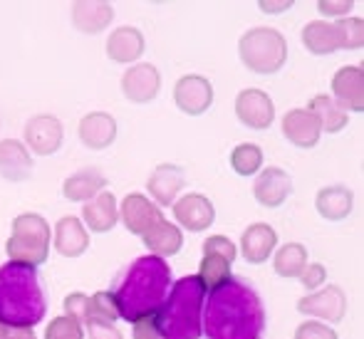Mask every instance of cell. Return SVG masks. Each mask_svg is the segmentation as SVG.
<instances>
[{
    "instance_id": "cell-36",
    "label": "cell",
    "mask_w": 364,
    "mask_h": 339,
    "mask_svg": "<svg viewBox=\"0 0 364 339\" xmlns=\"http://www.w3.org/2000/svg\"><path fill=\"white\" fill-rule=\"evenodd\" d=\"M297 280H300V285L305 287V290L317 292L320 287H325V282H327V268L322 263H307L305 270L297 275Z\"/></svg>"
},
{
    "instance_id": "cell-30",
    "label": "cell",
    "mask_w": 364,
    "mask_h": 339,
    "mask_svg": "<svg viewBox=\"0 0 364 339\" xmlns=\"http://www.w3.org/2000/svg\"><path fill=\"white\" fill-rule=\"evenodd\" d=\"M307 265V248L302 243H285L280 248H275L273 253V270L280 277H297Z\"/></svg>"
},
{
    "instance_id": "cell-41",
    "label": "cell",
    "mask_w": 364,
    "mask_h": 339,
    "mask_svg": "<svg viewBox=\"0 0 364 339\" xmlns=\"http://www.w3.org/2000/svg\"><path fill=\"white\" fill-rule=\"evenodd\" d=\"M355 3L352 0H320L317 3V10H320L325 18H347V13H352Z\"/></svg>"
},
{
    "instance_id": "cell-31",
    "label": "cell",
    "mask_w": 364,
    "mask_h": 339,
    "mask_svg": "<svg viewBox=\"0 0 364 339\" xmlns=\"http://www.w3.org/2000/svg\"><path fill=\"white\" fill-rule=\"evenodd\" d=\"M230 260H225L223 255H216V253H203V260L201 265H198V280H201L203 290L211 292L216 290L218 285H223V282H228L230 277Z\"/></svg>"
},
{
    "instance_id": "cell-23",
    "label": "cell",
    "mask_w": 364,
    "mask_h": 339,
    "mask_svg": "<svg viewBox=\"0 0 364 339\" xmlns=\"http://www.w3.org/2000/svg\"><path fill=\"white\" fill-rule=\"evenodd\" d=\"M90 248V230L85 228L80 218L65 215L55 225V250L63 258H80Z\"/></svg>"
},
{
    "instance_id": "cell-16",
    "label": "cell",
    "mask_w": 364,
    "mask_h": 339,
    "mask_svg": "<svg viewBox=\"0 0 364 339\" xmlns=\"http://www.w3.org/2000/svg\"><path fill=\"white\" fill-rule=\"evenodd\" d=\"M278 248V230L270 223H253L243 230L240 235V255L245 263L250 265H263L270 255Z\"/></svg>"
},
{
    "instance_id": "cell-19",
    "label": "cell",
    "mask_w": 364,
    "mask_h": 339,
    "mask_svg": "<svg viewBox=\"0 0 364 339\" xmlns=\"http://www.w3.org/2000/svg\"><path fill=\"white\" fill-rule=\"evenodd\" d=\"M80 141L92 151H105L117 141V119L107 112H90L80 119Z\"/></svg>"
},
{
    "instance_id": "cell-42",
    "label": "cell",
    "mask_w": 364,
    "mask_h": 339,
    "mask_svg": "<svg viewBox=\"0 0 364 339\" xmlns=\"http://www.w3.org/2000/svg\"><path fill=\"white\" fill-rule=\"evenodd\" d=\"M132 325H134V332H132L134 339H161L156 325H154V317H144V320H136Z\"/></svg>"
},
{
    "instance_id": "cell-18",
    "label": "cell",
    "mask_w": 364,
    "mask_h": 339,
    "mask_svg": "<svg viewBox=\"0 0 364 339\" xmlns=\"http://www.w3.org/2000/svg\"><path fill=\"white\" fill-rule=\"evenodd\" d=\"M82 223L92 233H109L119 223V205L112 191H100L92 201L82 205Z\"/></svg>"
},
{
    "instance_id": "cell-39",
    "label": "cell",
    "mask_w": 364,
    "mask_h": 339,
    "mask_svg": "<svg viewBox=\"0 0 364 339\" xmlns=\"http://www.w3.org/2000/svg\"><path fill=\"white\" fill-rule=\"evenodd\" d=\"M203 253H216V255H223L225 260H230L233 263L235 258H238V248H235V243L230 238H225V235H211V238L203 240Z\"/></svg>"
},
{
    "instance_id": "cell-9",
    "label": "cell",
    "mask_w": 364,
    "mask_h": 339,
    "mask_svg": "<svg viewBox=\"0 0 364 339\" xmlns=\"http://www.w3.org/2000/svg\"><path fill=\"white\" fill-rule=\"evenodd\" d=\"M235 117L243 127L253 131H265L270 129L275 119V104L270 99V95H265L263 90H240L235 97Z\"/></svg>"
},
{
    "instance_id": "cell-35",
    "label": "cell",
    "mask_w": 364,
    "mask_h": 339,
    "mask_svg": "<svg viewBox=\"0 0 364 339\" xmlns=\"http://www.w3.org/2000/svg\"><path fill=\"white\" fill-rule=\"evenodd\" d=\"M45 339H85V327L68 315L55 317L45 330Z\"/></svg>"
},
{
    "instance_id": "cell-24",
    "label": "cell",
    "mask_w": 364,
    "mask_h": 339,
    "mask_svg": "<svg viewBox=\"0 0 364 339\" xmlns=\"http://www.w3.org/2000/svg\"><path fill=\"white\" fill-rule=\"evenodd\" d=\"M283 136L297 149H312L317 146L322 131L317 119L307 109H290L283 117Z\"/></svg>"
},
{
    "instance_id": "cell-27",
    "label": "cell",
    "mask_w": 364,
    "mask_h": 339,
    "mask_svg": "<svg viewBox=\"0 0 364 339\" xmlns=\"http://www.w3.org/2000/svg\"><path fill=\"white\" fill-rule=\"evenodd\" d=\"M107 188V176L97 168H82L65 178L63 183V196L73 203H87L97 196L100 191Z\"/></svg>"
},
{
    "instance_id": "cell-12",
    "label": "cell",
    "mask_w": 364,
    "mask_h": 339,
    "mask_svg": "<svg viewBox=\"0 0 364 339\" xmlns=\"http://www.w3.org/2000/svg\"><path fill=\"white\" fill-rule=\"evenodd\" d=\"M332 99L345 112H364V70L360 65H345L332 77Z\"/></svg>"
},
{
    "instance_id": "cell-26",
    "label": "cell",
    "mask_w": 364,
    "mask_h": 339,
    "mask_svg": "<svg viewBox=\"0 0 364 339\" xmlns=\"http://www.w3.org/2000/svg\"><path fill=\"white\" fill-rule=\"evenodd\" d=\"M315 208L330 223L345 220L352 213V208H355V193L347 186H325L317 191Z\"/></svg>"
},
{
    "instance_id": "cell-14",
    "label": "cell",
    "mask_w": 364,
    "mask_h": 339,
    "mask_svg": "<svg viewBox=\"0 0 364 339\" xmlns=\"http://www.w3.org/2000/svg\"><path fill=\"white\" fill-rule=\"evenodd\" d=\"M119 220L132 235H144L151 225L164 220V213L144 193H129L119 205Z\"/></svg>"
},
{
    "instance_id": "cell-33",
    "label": "cell",
    "mask_w": 364,
    "mask_h": 339,
    "mask_svg": "<svg viewBox=\"0 0 364 339\" xmlns=\"http://www.w3.org/2000/svg\"><path fill=\"white\" fill-rule=\"evenodd\" d=\"M332 25H335L340 50H360L362 48V43H364V20L362 18L347 15V18H340Z\"/></svg>"
},
{
    "instance_id": "cell-3",
    "label": "cell",
    "mask_w": 364,
    "mask_h": 339,
    "mask_svg": "<svg viewBox=\"0 0 364 339\" xmlns=\"http://www.w3.org/2000/svg\"><path fill=\"white\" fill-rule=\"evenodd\" d=\"M48 302L38 268L8 260L0 265V325L10 330H33L45 320Z\"/></svg>"
},
{
    "instance_id": "cell-7",
    "label": "cell",
    "mask_w": 364,
    "mask_h": 339,
    "mask_svg": "<svg viewBox=\"0 0 364 339\" xmlns=\"http://www.w3.org/2000/svg\"><path fill=\"white\" fill-rule=\"evenodd\" d=\"M297 312L325 325H340L347 315V295L340 285H325L297 300Z\"/></svg>"
},
{
    "instance_id": "cell-38",
    "label": "cell",
    "mask_w": 364,
    "mask_h": 339,
    "mask_svg": "<svg viewBox=\"0 0 364 339\" xmlns=\"http://www.w3.org/2000/svg\"><path fill=\"white\" fill-rule=\"evenodd\" d=\"M63 307H65V315L73 317L80 325H85L87 312H90V295H85V292H73V295L65 297Z\"/></svg>"
},
{
    "instance_id": "cell-40",
    "label": "cell",
    "mask_w": 364,
    "mask_h": 339,
    "mask_svg": "<svg viewBox=\"0 0 364 339\" xmlns=\"http://www.w3.org/2000/svg\"><path fill=\"white\" fill-rule=\"evenodd\" d=\"M85 335L90 339H124L122 330H117L109 322H85Z\"/></svg>"
},
{
    "instance_id": "cell-13",
    "label": "cell",
    "mask_w": 364,
    "mask_h": 339,
    "mask_svg": "<svg viewBox=\"0 0 364 339\" xmlns=\"http://www.w3.org/2000/svg\"><path fill=\"white\" fill-rule=\"evenodd\" d=\"M161 90V75L151 63L132 65L122 77V92L134 104H149L159 97Z\"/></svg>"
},
{
    "instance_id": "cell-10",
    "label": "cell",
    "mask_w": 364,
    "mask_h": 339,
    "mask_svg": "<svg viewBox=\"0 0 364 339\" xmlns=\"http://www.w3.org/2000/svg\"><path fill=\"white\" fill-rule=\"evenodd\" d=\"M173 208V218H176L178 228L191 230V233H203L213 225L216 220V205L211 203V198L203 193H186V196L176 198Z\"/></svg>"
},
{
    "instance_id": "cell-21",
    "label": "cell",
    "mask_w": 364,
    "mask_h": 339,
    "mask_svg": "<svg viewBox=\"0 0 364 339\" xmlns=\"http://www.w3.org/2000/svg\"><path fill=\"white\" fill-rule=\"evenodd\" d=\"M144 35H141L139 28L122 25V28L112 30L109 38H107V58L112 63L132 65L144 55Z\"/></svg>"
},
{
    "instance_id": "cell-37",
    "label": "cell",
    "mask_w": 364,
    "mask_h": 339,
    "mask_svg": "<svg viewBox=\"0 0 364 339\" xmlns=\"http://www.w3.org/2000/svg\"><path fill=\"white\" fill-rule=\"evenodd\" d=\"M295 339H340V337H337V332L332 330L330 325H325V322L305 320L302 325H297Z\"/></svg>"
},
{
    "instance_id": "cell-22",
    "label": "cell",
    "mask_w": 364,
    "mask_h": 339,
    "mask_svg": "<svg viewBox=\"0 0 364 339\" xmlns=\"http://www.w3.org/2000/svg\"><path fill=\"white\" fill-rule=\"evenodd\" d=\"M114 20V8L105 0H77L73 3V25L85 35H100Z\"/></svg>"
},
{
    "instance_id": "cell-8",
    "label": "cell",
    "mask_w": 364,
    "mask_h": 339,
    "mask_svg": "<svg viewBox=\"0 0 364 339\" xmlns=\"http://www.w3.org/2000/svg\"><path fill=\"white\" fill-rule=\"evenodd\" d=\"M25 146L28 151L38 154V156H53V154L60 151L65 139V129L63 122L53 114H35L28 119L25 124Z\"/></svg>"
},
{
    "instance_id": "cell-6",
    "label": "cell",
    "mask_w": 364,
    "mask_h": 339,
    "mask_svg": "<svg viewBox=\"0 0 364 339\" xmlns=\"http://www.w3.org/2000/svg\"><path fill=\"white\" fill-rule=\"evenodd\" d=\"M238 55L255 75H275L288 63V40L275 28H250L240 35Z\"/></svg>"
},
{
    "instance_id": "cell-11",
    "label": "cell",
    "mask_w": 364,
    "mask_h": 339,
    "mask_svg": "<svg viewBox=\"0 0 364 339\" xmlns=\"http://www.w3.org/2000/svg\"><path fill=\"white\" fill-rule=\"evenodd\" d=\"M173 102L188 117H201L213 104V85L203 75H183L173 87Z\"/></svg>"
},
{
    "instance_id": "cell-44",
    "label": "cell",
    "mask_w": 364,
    "mask_h": 339,
    "mask_svg": "<svg viewBox=\"0 0 364 339\" xmlns=\"http://www.w3.org/2000/svg\"><path fill=\"white\" fill-rule=\"evenodd\" d=\"M8 339H38L33 330H10Z\"/></svg>"
},
{
    "instance_id": "cell-17",
    "label": "cell",
    "mask_w": 364,
    "mask_h": 339,
    "mask_svg": "<svg viewBox=\"0 0 364 339\" xmlns=\"http://www.w3.org/2000/svg\"><path fill=\"white\" fill-rule=\"evenodd\" d=\"M292 193V181L288 171L278 166H268L258 173L253 183V196L263 208H280Z\"/></svg>"
},
{
    "instance_id": "cell-15",
    "label": "cell",
    "mask_w": 364,
    "mask_h": 339,
    "mask_svg": "<svg viewBox=\"0 0 364 339\" xmlns=\"http://www.w3.org/2000/svg\"><path fill=\"white\" fill-rule=\"evenodd\" d=\"M183 183H186V176H183L181 166L176 163H159L151 171L146 181V191L151 193L154 203L159 208H168V205L176 203L178 193L183 191Z\"/></svg>"
},
{
    "instance_id": "cell-5",
    "label": "cell",
    "mask_w": 364,
    "mask_h": 339,
    "mask_svg": "<svg viewBox=\"0 0 364 339\" xmlns=\"http://www.w3.org/2000/svg\"><path fill=\"white\" fill-rule=\"evenodd\" d=\"M53 230L40 213H23L13 220V233L5 243V253L13 263L40 268L50 258Z\"/></svg>"
},
{
    "instance_id": "cell-43",
    "label": "cell",
    "mask_w": 364,
    "mask_h": 339,
    "mask_svg": "<svg viewBox=\"0 0 364 339\" xmlns=\"http://www.w3.org/2000/svg\"><path fill=\"white\" fill-rule=\"evenodd\" d=\"M258 8L268 15H280V13H285V10L292 8V0H280V3L278 0H260Z\"/></svg>"
},
{
    "instance_id": "cell-32",
    "label": "cell",
    "mask_w": 364,
    "mask_h": 339,
    "mask_svg": "<svg viewBox=\"0 0 364 339\" xmlns=\"http://www.w3.org/2000/svg\"><path fill=\"white\" fill-rule=\"evenodd\" d=\"M263 149L258 144H238V146L230 151V168H233L238 176H255V173L263 168Z\"/></svg>"
},
{
    "instance_id": "cell-1",
    "label": "cell",
    "mask_w": 364,
    "mask_h": 339,
    "mask_svg": "<svg viewBox=\"0 0 364 339\" xmlns=\"http://www.w3.org/2000/svg\"><path fill=\"white\" fill-rule=\"evenodd\" d=\"M265 330V307L260 295L240 277H230L206 292L201 332L206 339H260Z\"/></svg>"
},
{
    "instance_id": "cell-29",
    "label": "cell",
    "mask_w": 364,
    "mask_h": 339,
    "mask_svg": "<svg viewBox=\"0 0 364 339\" xmlns=\"http://www.w3.org/2000/svg\"><path fill=\"white\" fill-rule=\"evenodd\" d=\"M300 40L305 45V50H310L317 58H325V55H332L340 50L335 25L327 23V20H312V23H307L300 33Z\"/></svg>"
},
{
    "instance_id": "cell-28",
    "label": "cell",
    "mask_w": 364,
    "mask_h": 339,
    "mask_svg": "<svg viewBox=\"0 0 364 339\" xmlns=\"http://www.w3.org/2000/svg\"><path fill=\"white\" fill-rule=\"evenodd\" d=\"M305 109L315 117L317 124H320V131H325V134H340V131L347 127V122H350V114H347L330 95L312 97L310 104H307Z\"/></svg>"
},
{
    "instance_id": "cell-45",
    "label": "cell",
    "mask_w": 364,
    "mask_h": 339,
    "mask_svg": "<svg viewBox=\"0 0 364 339\" xmlns=\"http://www.w3.org/2000/svg\"><path fill=\"white\" fill-rule=\"evenodd\" d=\"M8 337H10V327L0 325V339H8Z\"/></svg>"
},
{
    "instance_id": "cell-2",
    "label": "cell",
    "mask_w": 364,
    "mask_h": 339,
    "mask_svg": "<svg viewBox=\"0 0 364 339\" xmlns=\"http://www.w3.org/2000/svg\"><path fill=\"white\" fill-rule=\"evenodd\" d=\"M168 290H171V268L166 260L156 255L136 258L112 290L119 320L136 322L154 317L161 302L166 300Z\"/></svg>"
},
{
    "instance_id": "cell-34",
    "label": "cell",
    "mask_w": 364,
    "mask_h": 339,
    "mask_svg": "<svg viewBox=\"0 0 364 339\" xmlns=\"http://www.w3.org/2000/svg\"><path fill=\"white\" fill-rule=\"evenodd\" d=\"M119 320V310H117V302L112 290H100L90 297V312H87V322H114Z\"/></svg>"
},
{
    "instance_id": "cell-4",
    "label": "cell",
    "mask_w": 364,
    "mask_h": 339,
    "mask_svg": "<svg viewBox=\"0 0 364 339\" xmlns=\"http://www.w3.org/2000/svg\"><path fill=\"white\" fill-rule=\"evenodd\" d=\"M203 300H206V290L196 275H186L171 282L166 300L154 315V325L161 339H201Z\"/></svg>"
},
{
    "instance_id": "cell-25",
    "label": "cell",
    "mask_w": 364,
    "mask_h": 339,
    "mask_svg": "<svg viewBox=\"0 0 364 339\" xmlns=\"http://www.w3.org/2000/svg\"><path fill=\"white\" fill-rule=\"evenodd\" d=\"M141 240H144L149 255H156V258H173V255L181 253L183 248V233L181 228H178L176 223H171V220H159L156 225H151V228L146 230L144 235H141Z\"/></svg>"
},
{
    "instance_id": "cell-20",
    "label": "cell",
    "mask_w": 364,
    "mask_h": 339,
    "mask_svg": "<svg viewBox=\"0 0 364 339\" xmlns=\"http://www.w3.org/2000/svg\"><path fill=\"white\" fill-rule=\"evenodd\" d=\"M0 176L5 181H28L33 176V156L28 146L18 139H3L0 141Z\"/></svg>"
}]
</instances>
